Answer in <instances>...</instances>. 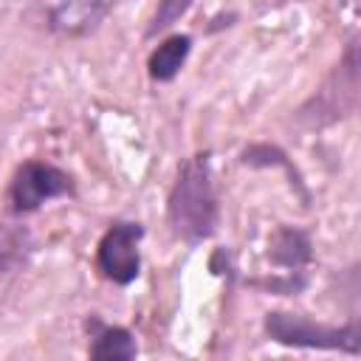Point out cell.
<instances>
[{"label": "cell", "mask_w": 361, "mask_h": 361, "mask_svg": "<svg viewBox=\"0 0 361 361\" xmlns=\"http://www.w3.org/2000/svg\"><path fill=\"white\" fill-rule=\"evenodd\" d=\"M141 237H144L141 223H130V220H118L104 231L96 248V268L102 271L104 279H110L113 285H130L138 276Z\"/></svg>", "instance_id": "cell-4"}, {"label": "cell", "mask_w": 361, "mask_h": 361, "mask_svg": "<svg viewBox=\"0 0 361 361\" xmlns=\"http://www.w3.org/2000/svg\"><path fill=\"white\" fill-rule=\"evenodd\" d=\"M271 262L279 268H288L293 274H302V268L310 262L313 248H310V237L299 228H279L276 237L271 240V251H268Z\"/></svg>", "instance_id": "cell-8"}, {"label": "cell", "mask_w": 361, "mask_h": 361, "mask_svg": "<svg viewBox=\"0 0 361 361\" xmlns=\"http://www.w3.org/2000/svg\"><path fill=\"white\" fill-rule=\"evenodd\" d=\"M192 51V37L189 34H172L166 37L147 59V71L155 82H172L178 71L183 68L186 56Z\"/></svg>", "instance_id": "cell-7"}, {"label": "cell", "mask_w": 361, "mask_h": 361, "mask_svg": "<svg viewBox=\"0 0 361 361\" xmlns=\"http://www.w3.org/2000/svg\"><path fill=\"white\" fill-rule=\"evenodd\" d=\"M73 192V178L45 161H25L17 166L11 183H8V203L14 214L37 212L42 203L54 197H65Z\"/></svg>", "instance_id": "cell-3"}, {"label": "cell", "mask_w": 361, "mask_h": 361, "mask_svg": "<svg viewBox=\"0 0 361 361\" xmlns=\"http://www.w3.org/2000/svg\"><path fill=\"white\" fill-rule=\"evenodd\" d=\"M265 336L285 347H310V350H344L358 353V324L350 322L344 327H330L322 322H313L299 313L271 310L262 322Z\"/></svg>", "instance_id": "cell-2"}, {"label": "cell", "mask_w": 361, "mask_h": 361, "mask_svg": "<svg viewBox=\"0 0 361 361\" xmlns=\"http://www.w3.org/2000/svg\"><path fill=\"white\" fill-rule=\"evenodd\" d=\"M116 0H37L48 31L59 37H87L110 14Z\"/></svg>", "instance_id": "cell-6"}, {"label": "cell", "mask_w": 361, "mask_h": 361, "mask_svg": "<svg viewBox=\"0 0 361 361\" xmlns=\"http://www.w3.org/2000/svg\"><path fill=\"white\" fill-rule=\"evenodd\" d=\"M192 3H195V0H158L155 14H152V20H149V25H147V37H155V34L172 28V25L192 8Z\"/></svg>", "instance_id": "cell-11"}, {"label": "cell", "mask_w": 361, "mask_h": 361, "mask_svg": "<svg viewBox=\"0 0 361 361\" xmlns=\"http://www.w3.org/2000/svg\"><path fill=\"white\" fill-rule=\"evenodd\" d=\"M31 254V234L25 226L0 217V274H11Z\"/></svg>", "instance_id": "cell-9"}, {"label": "cell", "mask_w": 361, "mask_h": 361, "mask_svg": "<svg viewBox=\"0 0 361 361\" xmlns=\"http://www.w3.org/2000/svg\"><path fill=\"white\" fill-rule=\"evenodd\" d=\"M135 338L124 327H102L90 344V358L96 361H127L135 358Z\"/></svg>", "instance_id": "cell-10"}, {"label": "cell", "mask_w": 361, "mask_h": 361, "mask_svg": "<svg viewBox=\"0 0 361 361\" xmlns=\"http://www.w3.org/2000/svg\"><path fill=\"white\" fill-rule=\"evenodd\" d=\"M166 220L175 237L186 243H203L217 231L220 206L214 195L209 152H197L178 166V178L166 200Z\"/></svg>", "instance_id": "cell-1"}, {"label": "cell", "mask_w": 361, "mask_h": 361, "mask_svg": "<svg viewBox=\"0 0 361 361\" xmlns=\"http://www.w3.org/2000/svg\"><path fill=\"white\" fill-rule=\"evenodd\" d=\"M355 96H358V59H355V39H350L344 59L336 65L327 85L305 104V107H313L316 113H307L302 118H310L313 127L336 121L355 110Z\"/></svg>", "instance_id": "cell-5"}]
</instances>
